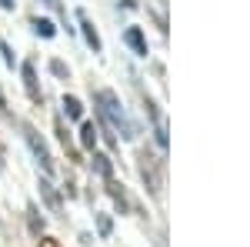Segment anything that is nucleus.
<instances>
[{
    "mask_svg": "<svg viewBox=\"0 0 250 247\" xmlns=\"http://www.w3.org/2000/svg\"><path fill=\"white\" fill-rule=\"evenodd\" d=\"M63 111H67V117H70V120H77V117L83 114V107H80L77 97H63Z\"/></svg>",
    "mask_w": 250,
    "mask_h": 247,
    "instance_id": "0eeeda50",
    "label": "nucleus"
},
{
    "mask_svg": "<svg viewBox=\"0 0 250 247\" xmlns=\"http://www.w3.org/2000/svg\"><path fill=\"white\" fill-rule=\"evenodd\" d=\"M50 70H54V74H57V77H67V67H63L60 60H54V64H50Z\"/></svg>",
    "mask_w": 250,
    "mask_h": 247,
    "instance_id": "9b49d317",
    "label": "nucleus"
},
{
    "mask_svg": "<svg viewBox=\"0 0 250 247\" xmlns=\"http://www.w3.org/2000/svg\"><path fill=\"white\" fill-rule=\"evenodd\" d=\"M157 144H160V147H167V124H164L160 117H157Z\"/></svg>",
    "mask_w": 250,
    "mask_h": 247,
    "instance_id": "9d476101",
    "label": "nucleus"
},
{
    "mask_svg": "<svg viewBox=\"0 0 250 247\" xmlns=\"http://www.w3.org/2000/svg\"><path fill=\"white\" fill-rule=\"evenodd\" d=\"M97 104H100V114L110 120V127L120 137H134V124L127 120V114H124V107H120L114 90H97Z\"/></svg>",
    "mask_w": 250,
    "mask_h": 247,
    "instance_id": "f257e3e1",
    "label": "nucleus"
},
{
    "mask_svg": "<svg viewBox=\"0 0 250 247\" xmlns=\"http://www.w3.org/2000/svg\"><path fill=\"white\" fill-rule=\"evenodd\" d=\"M34 30H37L40 37H54L57 30H54V23L50 20H34Z\"/></svg>",
    "mask_w": 250,
    "mask_h": 247,
    "instance_id": "1a4fd4ad",
    "label": "nucleus"
},
{
    "mask_svg": "<svg viewBox=\"0 0 250 247\" xmlns=\"http://www.w3.org/2000/svg\"><path fill=\"white\" fill-rule=\"evenodd\" d=\"M23 87H27V97L40 104V87H37V74H34V64H23Z\"/></svg>",
    "mask_w": 250,
    "mask_h": 247,
    "instance_id": "7ed1b4c3",
    "label": "nucleus"
},
{
    "mask_svg": "<svg viewBox=\"0 0 250 247\" xmlns=\"http://www.w3.org/2000/svg\"><path fill=\"white\" fill-rule=\"evenodd\" d=\"M80 27H83V40L94 47V54H100V37H97V30H94V23H90V17L80 10Z\"/></svg>",
    "mask_w": 250,
    "mask_h": 247,
    "instance_id": "20e7f679",
    "label": "nucleus"
},
{
    "mask_svg": "<svg viewBox=\"0 0 250 247\" xmlns=\"http://www.w3.org/2000/svg\"><path fill=\"white\" fill-rule=\"evenodd\" d=\"M23 134H27V144H30V151H34V154L40 157V164H43V171L50 174V171H54V160H50V151L43 147V140L37 137V131H34V127H23Z\"/></svg>",
    "mask_w": 250,
    "mask_h": 247,
    "instance_id": "f03ea898",
    "label": "nucleus"
},
{
    "mask_svg": "<svg viewBox=\"0 0 250 247\" xmlns=\"http://www.w3.org/2000/svg\"><path fill=\"white\" fill-rule=\"evenodd\" d=\"M40 247H60V244L54 241V237H43V241H40Z\"/></svg>",
    "mask_w": 250,
    "mask_h": 247,
    "instance_id": "f8f14e48",
    "label": "nucleus"
},
{
    "mask_svg": "<svg viewBox=\"0 0 250 247\" xmlns=\"http://www.w3.org/2000/svg\"><path fill=\"white\" fill-rule=\"evenodd\" d=\"M94 167H97V174H104V177L110 180V160H107L104 154H94Z\"/></svg>",
    "mask_w": 250,
    "mask_h": 247,
    "instance_id": "6e6552de",
    "label": "nucleus"
},
{
    "mask_svg": "<svg viewBox=\"0 0 250 247\" xmlns=\"http://www.w3.org/2000/svg\"><path fill=\"white\" fill-rule=\"evenodd\" d=\"M80 144H83L87 151H94V144H97V127L94 124H83V127H80Z\"/></svg>",
    "mask_w": 250,
    "mask_h": 247,
    "instance_id": "423d86ee",
    "label": "nucleus"
},
{
    "mask_svg": "<svg viewBox=\"0 0 250 247\" xmlns=\"http://www.w3.org/2000/svg\"><path fill=\"white\" fill-rule=\"evenodd\" d=\"M124 40H127V44L134 47L140 57H147V40H144V34H140V27H130V30L124 34Z\"/></svg>",
    "mask_w": 250,
    "mask_h": 247,
    "instance_id": "39448f33",
    "label": "nucleus"
}]
</instances>
